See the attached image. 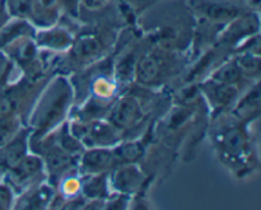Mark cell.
Returning a JSON list of instances; mask_svg holds the SVG:
<instances>
[{"instance_id": "obj_9", "label": "cell", "mask_w": 261, "mask_h": 210, "mask_svg": "<svg viewBox=\"0 0 261 210\" xmlns=\"http://www.w3.org/2000/svg\"><path fill=\"white\" fill-rule=\"evenodd\" d=\"M99 52V42L93 37L82 38L75 46V54L79 58H92Z\"/></svg>"}, {"instance_id": "obj_26", "label": "cell", "mask_w": 261, "mask_h": 210, "mask_svg": "<svg viewBox=\"0 0 261 210\" xmlns=\"http://www.w3.org/2000/svg\"><path fill=\"white\" fill-rule=\"evenodd\" d=\"M7 20H8L7 10H5L4 7H2V4H0V28L4 27V24L7 23Z\"/></svg>"}, {"instance_id": "obj_7", "label": "cell", "mask_w": 261, "mask_h": 210, "mask_svg": "<svg viewBox=\"0 0 261 210\" xmlns=\"http://www.w3.org/2000/svg\"><path fill=\"white\" fill-rule=\"evenodd\" d=\"M24 154V143L22 139H18L5 147L0 154V162L5 166V167L13 168L20 160L23 158Z\"/></svg>"}, {"instance_id": "obj_28", "label": "cell", "mask_w": 261, "mask_h": 210, "mask_svg": "<svg viewBox=\"0 0 261 210\" xmlns=\"http://www.w3.org/2000/svg\"><path fill=\"white\" fill-rule=\"evenodd\" d=\"M68 2H74V0H68Z\"/></svg>"}, {"instance_id": "obj_5", "label": "cell", "mask_w": 261, "mask_h": 210, "mask_svg": "<svg viewBox=\"0 0 261 210\" xmlns=\"http://www.w3.org/2000/svg\"><path fill=\"white\" fill-rule=\"evenodd\" d=\"M12 170L15 180L24 181L41 170V161L35 157H24Z\"/></svg>"}, {"instance_id": "obj_22", "label": "cell", "mask_w": 261, "mask_h": 210, "mask_svg": "<svg viewBox=\"0 0 261 210\" xmlns=\"http://www.w3.org/2000/svg\"><path fill=\"white\" fill-rule=\"evenodd\" d=\"M12 203L10 191L5 186H0V209H8Z\"/></svg>"}, {"instance_id": "obj_14", "label": "cell", "mask_w": 261, "mask_h": 210, "mask_svg": "<svg viewBox=\"0 0 261 210\" xmlns=\"http://www.w3.org/2000/svg\"><path fill=\"white\" fill-rule=\"evenodd\" d=\"M117 154L121 158L122 161H126V162H133V161L138 160L142 155V148L139 144H135V143H130V144H125L117 150Z\"/></svg>"}, {"instance_id": "obj_25", "label": "cell", "mask_w": 261, "mask_h": 210, "mask_svg": "<svg viewBox=\"0 0 261 210\" xmlns=\"http://www.w3.org/2000/svg\"><path fill=\"white\" fill-rule=\"evenodd\" d=\"M8 111H9V102H8V99L0 98V117L7 115Z\"/></svg>"}, {"instance_id": "obj_2", "label": "cell", "mask_w": 261, "mask_h": 210, "mask_svg": "<svg viewBox=\"0 0 261 210\" xmlns=\"http://www.w3.org/2000/svg\"><path fill=\"white\" fill-rule=\"evenodd\" d=\"M200 10L214 20H228L240 14V10L236 7L223 3H201Z\"/></svg>"}, {"instance_id": "obj_21", "label": "cell", "mask_w": 261, "mask_h": 210, "mask_svg": "<svg viewBox=\"0 0 261 210\" xmlns=\"http://www.w3.org/2000/svg\"><path fill=\"white\" fill-rule=\"evenodd\" d=\"M103 181L97 178V180H93L86 186V193L91 196H99L102 194V191H103Z\"/></svg>"}, {"instance_id": "obj_1", "label": "cell", "mask_w": 261, "mask_h": 210, "mask_svg": "<svg viewBox=\"0 0 261 210\" xmlns=\"http://www.w3.org/2000/svg\"><path fill=\"white\" fill-rule=\"evenodd\" d=\"M139 104L134 98H124L115 106L111 120L116 126L127 127L138 119Z\"/></svg>"}, {"instance_id": "obj_18", "label": "cell", "mask_w": 261, "mask_h": 210, "mask_svg": "<svg viewBox=\"0 0 261 210\" xmlns=\"http://www.w3.org/2000/svg\"><path fill=\"white\" fill-rule=\"evenodd\" d=\"M234 94H236V91L227 84L218 83V87L214 89V97L219 103H227V102L231 101Z\"/></svg>"}, {"instance_id": "obj_29", "label": "cell", "mask_w": 261, "mask_h": 210, "mask_svg": "<svg viewBox=\"0 0 261 210\" xmlns=\"http://www.w3.org/2000/svg\"><path fill=\"white\" fill-rule=\"evenodd\" d=\"M96 3H97V0H96Z\"/></svg>"}, {"instance_id": "obj_6", "label": "cell", "mask_w": 261, "mask_h": 210, "mask_svg": "<svg viewBox=\"0 0 261 210\" xmlns=\"http://www.w3.org/2000/svg\"><path fill=\"white\" fill-rule=\"evenodd\" d=\"M158 70H160V64H158L157 59L153 58V56H147L138 64V81L142 82V83H150L157 78Z\"/></svg>"}, {"instance_id": "obj_8", "label": "cell", "mask_w": 261, "mask_h": 210, "mask_svg": "<svg viewBox=\"0 0 261 210\" xmlns=\"http://www.w3.org/2000/svg\"><path fill=\"white\" fill-rule=\"evenodd\" d=\"M18 129V122L14 117L12 116H4L0 117V147L7 144L13 135L17 133Z\"/></svg>"}, {"instance_id": "obj_16", "label": "cell", "mask_w": 261, "mask_h": 210, "mask_svg": "<svg viewBox=\"0 0 261 210\" xmlns=\"http://www.w3.org/2000/svg\"><path fill=\"white\" fill-rule=\"evenodd\" d=\"M224 145L229 152H239L244 147V138L239 130H231L226 134Z\"/></svg>"}, {"instance_id": "obj_13", "label": "cell", "mask_w": 261, "mask_h": 210, "mask_svg": "<svg viewBox=\"0 0 261 210\" xmlns=\"http://www.w3.org/2000/svg\"><path fill=\"white\" fill-rule=\"evenodd\" d=\"M33 0H7L9 12L18 17H30L33 14Z\"/></svg>"}, {"instance_id": "obj_11", "label": "cell", "mask_w": 261, "mask_h": 210, "mask_svg": "<svg viewBox=\"0 0 261 210\" xmlns=\"http://www.w3.org/2000/svg\"><path fill=\"white\" fill-rule=\"evenodd\" d=\"M28 30V25L23 22L13 23V24L8 25V27H2L0 28V47L7 43H9L10 41H13L14 38H17L18 36L22 35L24 31Z\"/></svg>"}, {"instance_id": "obj_17", "label": "cell", "mask_w": 261, "mask_h": 210, "mask_svg": "<svg viewBox=\"0 0 261 210\" xmlns=\"http://www.w3.org/2000/svg\"><path fill=\"white\" fill-rule=\"evenodd\" d=\"M41 41L48 46L58 47V46H64L66 42H69V37L66 33L61 32V31H54V32L45 33Z\"/></svg>"}, {"instance_id": "obj_20", "label": "cell", "mask_w": 261, "mask_h": 210, "mask_svg": "<svg viewBox=\"0 0 261 210\" xmlns=\"http://www.w3.org/2000/svg\"><path fill=\"white\" fill-rule=\"evenodd\" d=\"M69 163V155L63 152H54L50 155V165L53 168H60L64 167L65 165Z\"/></svg>"}, {"instance_id": "obj_24", "label": "cell", "mask_w": 261, "mask_h": 210, "mask_svg": "<svg viewBox=\"0 0 261 210\" xmlns=\"http://www.w3.org/2000/svg\"><path fill=\"white\" fill-rule=\"evenodd\" d=\"M33 52H35V48H33V46L31 45V43L22 46V47L19 48V56L22 59H24V60H28V59L32 58Z\"/></svg>"}, {"instance_id": "obj_4", "label": "cell", "mask_w": 261, "mask_h": 210, "mask_svg": "<svg viewBox=\"0 0 261 210\" xmlns=\"http://www.w3.org/2000/svg\"><path fill=\"white\" fill-rule=\"evenodd\" d=\"M112 160H114V157H112L111 152H109V150L94 149L87 153L83 160V165L88 171L96 172V171L103 170V168L111 166Z\"/></svg>"}, {"instance_id": "obj_19", "label": "cell", "mask_w": 261, "mask_h": 210, "mask_svg": "<svg viewBox=\"0 0 261 210\" xmlns=\"http://www.w3.org/2000/svg\"><path fill=\"white\" fill-rule=\"evenodd\" d=\"M260 61L259 58H252V56H247V58H244L241 61H240L239 68H242L247 73H256L259 71Z\"/></svg>"}, {"instance_id": "obj_3", "label": "cell", "mask_w": 261, "mask_h": 210, "mask_svg": "<svg viewBox=\"0 0 261 210\" xmlns=\"http://www.w3.org/2000/svg\"><path fill=\"white\" fill-rule=\"evenodd\" d=\"M143 176L135 167H127L124 170H120L115 176V185L119 190L125 193H132L135 191L142 185Z\"/></svg>"}, {"instance_id": "obj_23", "label": "cell", "mask_w": 261, "mask_h": 210, "mask_svg": "<svg viewBox=\"0 0 261 210\" xmlns=\"http://www.w3.org/2000/svg\"><path fill=\"white\" fill-rule=\"evenodd\" d=\"M59 0H36V5L38 9L43 10V12H51L56 8Z\"/></svg>"}, {"instance_id": "obj_27", "label": "cell", "mask_w": 261, "mask_h": 210, "mask_svg": "<svg viewBox=\"0 0 261 210\" xmlns=\"http://www.w3.org/2000/svg\"><path fill=\"white\" fill-rule=\"evenodd\" d=\"M5 69H7V60L0 55V78H2L3 74H4Z\"/></svg>"}, {"instance_id": "obj_15", "label": "cell", "mask_w": 261, "mask_h": 210, "mask_svg": "<svg viewBox=\"0 0 261 210\" xmlns=\"http://www.w3.org/2000/svg\"><path fill=\"white\" fill-rule=\"evenodd\" d=\"M135 69V58L133 55H127L126 58L120 61L117 66V76L122 81H127L132 78Z\"/></svg>"}, {"instance_id": "obj_10", "label": "cell", "mask_w": 261, "mask_h": 210, "mask_svg": "<svg viewBox=\"0 0 261 210\" xmlns=\"http://www.w3.org/2000/svg\"><path fill=\"white\" fill-rule=\"evenodd\" d=\"M240 68L234 64H228V65L223 66L221 70H218L214 75V79H216L218 83L227 84V86H232V84L236 83L240 79Z\"/></svg>"}, {"instance_id": "obj_12", "label": "cell", "mask_w": 261, "mask_h": 210, "mask_svg": "<svg viewBox=\"0 0 261 210\" xmlns=\"http://www.w3.org/2000/svg\"><path fill=\"white\" fill-rule=\"evenodd\" d=\"M66 101H68V97L66 94H63V96L59 97L53 104H51L50 109L46 111L45 116L42 119V126L43 127H48V125L53 124L64 111V107L66 106Z\"/></svg>"}]
</instances>
